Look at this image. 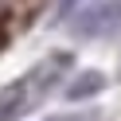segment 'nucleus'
I'll use <instances>...</instances> for the list:
<instances>
[{
	"label": "nucleus",
	"mask_w": 121,
	"mask_h": 121,
	"mask_svg": "<svg viewBox=\"0 0 121 121\" xmlns=\"http://www.w3.org/2000/svg\"><path fill=\"white\" fill-rule=\"evenodd\" d=\"M70 8H74V0H63V4H59V20H63V16H70Z\"/></svg>",
	"instance_id": "nucleus-5"
},
{
	"label": "nucleus",
	"mask_w": 121,
	"mask_h": 121,
	"mask_svg": "<svg viewBox=\"0 0 121 121\" xmlns=\"http://www.w3.org/2000/svg\"><path fill=\"white\" fill-rule=\"evenodd\" d=\"M63 59H66V55H55V59H51V70H55ZM51 70H47V66H35L31 74H24L20 82H12V86L0 94V121H12L16 113H24V109H27V102H31V90L51 86Z\"/></svg>",
	"instance_id": "nucleus-1"
},
{
	"label": "nucleus",
	"mask_w": 121,
	"mask_h": 121,
	"mask_svg": "<svg viewBox=\"0 0 121 121\" xmlns=\"http://www.w3.org/2000/svg\"><path fill=\"white\" fill-rule=\"evenodd\" d=\"M117 27H121V0H98L74 20V35H82V39H98Z\"/></svg>",
	"instance_id": "nucleus-2"
},
{
	"label": "nucleus",
	"mask_w": 121,
	"mask_h": 121,
	"mask_svg": "<svg viewBox=\"0 0 121 121\" xmlns=\"http://www.w3.org/2000/svg\"><path fill=\"white\" fill-rule=\"evenodd\" d=\"M105 90V78L98 70H82V74H74V82L66 86V98L70 102H82V98H94V94H102Z\"/></svg>",
	"instance_id": "nucleus-3"
},
{
	"label": "nucleus",
	"mask_w": 121,
	"mask_h": 121,
	"mask_svg": "<svg viewBox=\"0 0 121 121\" xmlns=\"http://www.w3.org/2000/svg\"><path fill=\"white\" fill-rule=\"evenodd\" d=\"M47 121H94V113H55Z\"/></svg>",
	"instance_id": "nucleus-4"
}]
</instances>
